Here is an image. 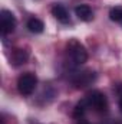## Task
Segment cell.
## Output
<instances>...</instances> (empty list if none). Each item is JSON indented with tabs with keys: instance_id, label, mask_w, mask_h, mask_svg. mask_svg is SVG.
<instances>
[{
	"instance_id": "obj_11",
	"label": "cell",
	"mask_w": 122,
	"mask_h": 124,
	"mask_svg": "<svg viewBox=\"0 0 122 124\" xmlns=\"http://www.w3.org/2000/svg\"><path fill=\"white\" fill-rule=\"evenodd\" d=\"M109 17L111 20L122 25V6H115L109 10Z\"/></svg>"
},
{
	"instance_id": "obj_4",
	"label": "cell",
	"mask_w": 122,
	"mask_h": 124,
	"mask_svg": "<svg viewBox=\"0 0 122 124\" xmlns=\"http://www.w3.org/2000/svg\"><path fill=\"white\" fill-rule=\"evenodd\" d=\"M96 81V74L92 69H83V71H78L73 72L72 75V84L76 88H86L92 85Z\"/></svg>"
},
{
	"instance_id": "obj_1",
	"label": "cell",
	"mask_w": 122,
	"mask_h": 124,
	"mask_svg": "<svg viewBox=\"0 0 122 124\" xmlns=\"http://www.w3.org/2000/svg\"><path fill=\"white\" fill-rule=\"evenodd\" d=\"M66 54L68 59L75 66H79L88 61V51L78 39H70L66 43Z\"/></svg>"
},
{
	"instance_id": "obj_9",
	"label": "cell",
	"mask_w": 122,
	"mask_h": 124,
	"mask_svg": "<svg viewBox=\"0 0 122 124\" xmlns=\"http://www.w3.org/2000/svg\"><path fill=\"white\" fill-rule=\"evenodd\" d=\"M27 29L32 32V33H42L43 29H45V25L40 19L37 17H32L27 20Z\"/></svg>"
},
{
	"instance_id": "obj_5",
	"label": "cell",
	"mask_w": 122,
	"mask_h": 124,
	"mask_svg": "<svg viewBox=\"0 0 122 124\" xmlns=\"http://www.w3.org/2000/svg\"><path fill=\"white\" fill-rule=\"evenodd\" d=\"M16 25H17V22H16L14 15L10 10L3 9L0 12V29H1V35L6 36V35L12 33L16 29Z\"/></svg>"
},
{
	"instance_id": "obj_6",
	"label": "cell",
	"mask_w": 122,
	"mask_h": 124,
	"mask_svg": "<svg viewBox=\"0 0 122 124\" xmlns=\"http://www.w3.org/2000/svg\"><path fill=\"white\" fill-rule=\"evenodd\" d=\"M52 15L55 16V19L61 23H69V13L66 10V7L63 4H59V3H55L52 6Z\"/></svg>"
},
{
	"instance_id": "obj_2",
	"label": "cell",
	"mask_w": 122,
	"mask_h": 124,
	"mask_svg": "<svg viewBox=\"0 0 122 124\" xmlns=\"http://www.w3.org/2000/svg\"><path fill=\"white\" fill-rule=\"evenodd\" d=\"M36 85H37V78L32 72L22 74L19 77V79H17V90H19V93L22 94V95H25V97L32 95L33 91H34V88H36Z\"/></svg>"
},
{
	"instance_id": "obj_13",
	"label": "cell",
	"mask_w": 122,
	"mask_h": 124,
	"mask_svg": "<svg viewBox=\"0 0 122 124\" xmlns=\"http://www.w3.org/2000/svg\"><path fill=\"white\" fill-rule=\"evenodd\" d=\"M79 124H89V123H88V121H83V120H82V121H81Z\"/></svg>"
},
{
	"instance_id": "obj_8",
	"label": "cell",
	"mask_w": 122,
	"mask_h": 124,
	"mask_svg": "<svg viewBox=\"0 0 122 124\" xmlns=\"http://www.w3.org/2000/svg\"><path fill=\"white\" fill-rule=\"evenodd\" d=\"M27 58H29V52L27 51H25V49H14L12 56H10V62L14 66H19V65H22V63H25L27 61Z\"/></svg>"
},
{
	"instance_id": "obj_10",
	"label": "cell",
	"mask_w": 122,
	"mask_h": 124,
	"mask_svg": "<svg viewBox=\"0 0 122 124\" xmlns=\"http://www.w3.org/2000/svg\"><path fill=\"white\" fill-rule=\"evenodd\" d=\"M86 108H89V105H88L86 98H83V100H81V101L76 104L75 111H73V117H75V118H82L83 114H85V111H86Z\"/></svg>"
},
{
	"instance_id": "obj_3",
	"label": "cell",
	"mask_w": 122,
	"mask_h": 124,
	"mask_svg": "<svg viewBox=\"0 0 122 124\" xmlns=\"http://www.w3.org/2000/svg\"><path fill=\"white\" fill-rule=\"evenodd\" d=\"M85 98L88 101L89 108H93L96 113H106L108 111V100L103 93L95 90V91H91Z\"/></svg>"
},
{
	"instance_id": "obj_7",
	"label": "cell",
	"mask_w": 122,
	"mask_h": 124,
	"mask_svg": "<svg viewBox=\"0 0 122 124\" xmlns=\"http://www.w3.org/2000/svg\"><path fill=\"white\" fill-rule=\"evenodd\" d=\"M75 15L78 16L79 20L82 22H91L93 19V12L88 4H81V6H76L75 7Z\"/></svg>"
},
{
	"instance_id": "obj_12",
	"label": "cell",
	"mask_w": 122,
	"mask_h": 124,
	"mask_svg": "<svg viewBox=\"0 0 122 124\" xmlns=\"http://www.w3.org/2000/svg\"><path fill=\"white\" fill-rule=\"evenodd\" d=\"M116 94H118V105H119V110L122 113V84L116 87Z\"/></svg>"
}]
</instances>
